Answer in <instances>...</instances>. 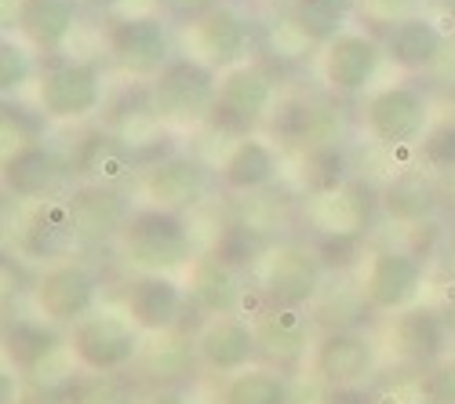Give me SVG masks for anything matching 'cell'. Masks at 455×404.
Segmentation results:
<instances>
[{
  "label": "cell",
  "mask_w": 455,
  "mask_h": 404,
  "mask_svg": "<svg viewBox=\"0 0 455 404\" xmlns=\"http://www.w3.org/2000/svg\"><path fill=\"white\" fill-rule=\"evenodd\" d=\"M77 0H19L15 29L36 51H59L77 29Z\"/></svg>",
  "instance_id": "484cf974"
},
{
  "label": "cell",
  "mask_w": 455,
  "mask_h": 404,
  "mask_svg": "<svg viewBox=\"0 0 455 404\" xmlns=\"http://www.w3.org/2000/svg\"><path fill=\"white\" fill-rule=\"evenodd\" d=\"M215 95H219V69H212L194 55L168 62L149 81V91H146L154 121L164 128H197L212 121Z\"/></svg>",
  "instance_id": "7a4b0ae2"
},
{
  "label": "cell",
  "mask_w": 455,
  "mask_h": 404,
  "mask_svg": "<svg viewBox=\"0 0 455 404\" xmlns=\"http://www.w3.org/2000/svg\"><path fill=\"white\" fill-rule=\"evenodd\" d=\"M307 218L321 237H361L368 223V201L357 186L343 182L335 190L314 194L307 201Z\"/></svg>",
  "instance_id": "4316f807"
},
{
  "label": "cell",
  "mask_w": 455,
  "mask_h": 404,
  "mask_svg": "<svg viewBox=\"0 0 455 404\" xmlns=\"http://www.w3.org/2000/svg\"><path fill=\"white\" fill-rule=\"evenodd\" d=\"M277 81L274 73L248 59L234 69L219 73V95H215V109H212V124L226 128V131H237V139L251 135V128L274 114L277 106Z\"/></svg>",
  "instance_id": "8992f818"
},
{
  "label": "cell",
  "mask_w": 455,
  "mask_h": 404,
  "mask_svg": "<svg viewBox=\"0 0 455 404\" xmlns=\"http://www.w3.org/2000/svg\"><path fill=\"white\" fill-rule=\"evenodd\" d=\"M394 353L419 372H430L448 357L451 346V328L444 321V310L434 306H411L397 313L394 321Z\"/></svg>",
  "instance_id": "44dd1931"
},
{
  "label": "cell",
  "mask_w": 455,
  "mask_h": 404,
  "mask_svg": "<svg viewBox=\"0 0 455 404\" xmlns=\"http://www.w3.org/2000/svg\"><path fill=\"white\" fill-rule=\"evenodd\" d=\"M379 204H383V211L394 218V223L423 226L441 215V208L448 204V190L437 178V171H430L427 164L401 168L387 178V186L379 190Z\"/></svg>",
  "instance_id": "d6986e66"
},
{
  "label": "cell",
  "mask_w": 455,
  "mask_h": 404,
  "mask_svg": "<svg viewBox=\"0 0 455 404\" xmlns=\"http://www.w3.org/2000/svg\"><path fill=\"white\" fill-rule=\"evenodd\" d=\"M146 404H197L182 386H168V390H157L154 397H146Z\"/></svg>",
  "instance_id": "f35d334b"
},
{
  "label": "cell",
  "mask_w": 455,
  "mask_h": 404,
  "mask_svg": "<svg viewBox=\"0 0 455 404\" xmlns=\"http://www.w3.org/2000/svg\"><path fill=\"white\" fill-rule=\"evenodd\" d=\"M444 190H448V204L455 208V171L448 175V182H444Z\"/></svg>",
  "instance_id": "b9f144b4"
},
{
  "label": "cell",
  "mask_w": 455,
  "mask_h": 404,
  "mask_svg": "<svg viewBox=\"0 0 455 404\" xmlns=\"http://www.w3.org/2000/svg\"><path fill=\"white\" fill-rule=\"evenodd\" d=\"M66 336L48 324L44 317H19L4 324V357L19 372H41L44 360H52L62 350Z\"/></svg>",
  "instance_id": "83f0119b"
},
{
  "label": "cell",
  "mask_w": 455,
  "mask_h": 404,
  "mask_svg": "<svg viewBox=\"0 0 455 404\" xmlns=\"http://www.w3.org/2000/svg\"><path fill=\"white\" fill-rule=\"evenodd\" d=\"M139 368L146 372V379H154V383H161V390H168V386L189 379V372L201 368V360H197L194 339H168L164 336V343L142 350Z\"/></svg>",
  "instance_id": "4dcf8cb0"
},
{
  "label": "cell",
  "mask_w": 455,
  "mask_h": 404,
  "mask_svg": "<svg viewBox=\"0 0 455 404\" xmlns=\"http://www.w3.org/2000/svg\"><path fill=\"white\" fill-rule=\"evenodd\" d=\"M281 175V154L277 146H270L267 139L259 135H244L230 146V154L222 157L219 164V186L226 194H241V197H251V194H262L270 190Z\"/></svg>",
  "instance_id": "603a6c76"
},
{
  "label": "cell",
  "mask_w": 455,
  "mask_h": 404,
  "mask_svg": "<svg viewBox=\"0 0 455 404\" xmlns=\"http://www.w3.org/2000/svg\"><path fill=\"white\" fill-rule=\"evenodd\" d=\"M186 296H189V306L201 310L204 317H230V313H241V303H244V273L219 263L215 255H201L189 266V277H186Z\"/></svg>",
  "instance_id": "cb8c5ba5"
},
{
  "label": "cell",
  "mask_w": 455,
  "mask_h": 404,
  "mask_svg": "<svg viewBox=\"0 0 455 404\" xmlns=\"http://www.w3.org/2000/svg\"><path fill=\"white\" fill-rule=\"evenodd\" d=\"M77 244H81V237H77V223H73L69 197L36 201L33 215L19 230V251L29 263H41V266H55V263L73 259V248Z\"/></svg>",
  "instance_id": "ac0fdd59"
},
{
  "label": "cell",
  "mask_w": 455,
  "mask_h": 404,
  "mask_svg": "<svg viewBox=\"0 0 455 404\" xmlns=\"http://www.w3.org/2000/svg\"><path fill=\"white\" fill-rule=\"evenodd\" d=\"M331 270L317 255V248L281 241L262 251L255 263V291L262 306H288V310H310L324 291Z\"/></svg>",
  "instance_id": "6da1fadb"
},
{
  "label": "cell",
  "mask_w": 455,
  "mask_h": 404,
  "mask_svg": "<svg viewBox=\"0 0 455 404\" xmlns=\"http://www.w3.org/2000/svg\"><path fill=\"white\" fill-rule=\"evenodd\" d=\"M88 4H92L95 12H113V8H121L124 0H88Z\"/></svg>",
  "instance_id": "ab89813d"
},
{
  "label": "cell",
  "mask_w": 455,
  "mask_h": 404,
  "mask_svg": "<svg viewBox=\"0 0 455 404\" xmlns=\"http://www.w3.org/2000/svg\"><path fill=\"white\" fill-rule=\"evenodd\" d=\"M383 59H387V51L375 36L347 29L343 36H335L328 48H321V77H324L331 95L354 99V95H364L371 88Z\"/></svg>",
  "instance_id": "2e32d148"
},
{
  "label": "cell",
  "mask_w": 455,
  "mask_h": 404,
  "mask_svg": "<svg viewBox=\"0 0 455 404\" xmlns=\"http://www.w3.org/2000/svg\"><path fill=\"white\" fill-rule=\"evenodd\" d=\"M102 69L88 59H52L41 66V77H36V106L48 121L59 124L88 121L102 106Z\"/></svg>",
  "instance_id": "5b68a950"
},
{
  "label": "cell",
  "mask_w": 455,
  "mask_h": 404,
  "mask_svg": "<svg viewBox=\"0 0 455 404\" xmlns=\"http://www.w3.org/2000/svg\"><path fill=\"white\" fill-rule=\"evenodd\" d=\"M444 321H448V328H451V339H455V299L444 306Z\"/></svg>",
  "instance_id": "60d3db41"
},
{
  "label": "cell",
  "mask_w": 455,
  "mask_h": 404,
  "mask_svg": "<svg viewBox=\"0 0 455 404\" xmlns=\"http://www.w3.org/2000/svg\"><path fill=\"white\" fill-rule=\"evenodd\" d=\"M189 310L186 284L172 273H135L124 291V313L142 336H172Z\"/></svg>",
  "instance_id": "9a60e30c"
},
{
  "label": "cell",
  "mask_w": 455,
  "mask_h": 404,
  "mask_svg": "<svg viewBox=\"0 0 455 404\" xmlns=\"http://www.w3.org/2000/svg\"><path fill=\"white\" fill-rule=\"evenodd\" d=\"M444 8L451 12V19H455V0H444Z\"/></svg>",
  "instance_id": "ee69618b"
},
{
  "label": "cell",
  "mask_w": 455,
  "mask_h": 404,
  "mask_svg": "<svg viewBox=\"0 0 455 404\" xmlns=\"http://www.w3.org/2000/svg\"><path fill=\"white\" fill-rule=\"evenodd\" d=\"M36 77H41V66H36V59L19 41L4 36V44H0V91L12 99L26 84H36Z\"/></svg>",
  "instance_id": "836d02e7"
},
{
  "label": "cell",
  "mask_w": 455,
  "mask_h": 404,
  "mask_svg": "<svg viewBox=\"0 0 455 404\" xmlns=\"http://www.w3.org/2000/svg\"><path fill=\"white\" fill-rule=\"evenodd\" d=\"M197 360L204 372L215 376H237L259 360V339H255V324L244 321L241 313L230 317H208L201 324V332L194 336Z\"/></svg>",
  "instance_id": "e0dca14e"
},
{
  "label": "cell",
  "mask_w": 455,
  "mask_h": 404,
  "mask_svg": "<svg viewBox=\"0 0 455 404\" xmlns=\"http://www.w3.org/2000/svg\"><path fill=\"white\" fill-rule=\"evenodd\" d=\"M66 350L88 376H117L128 372L142 357V332L128 313L95 310L66 332Z\"/></svg>",
  "instance_id": "277c9868"
},
{
  "label": "cell",
  "mask_w": 455,
  "mask_h": 404,
  "mask_svg": "<svg viewBox=\"0 0 455 404\" xmlns=\"http://www.w3.org/2000/svg\"><path fill=\"white\" fill-rule=\"evenodd\" d=\"M255 339H259V360L267 368H277L284 376L299 372L314 353V310H288V306H259L255 313Z\"/></svg>",
  "instance_id": "8fae6325"
},
{
  "label": "cell",
  "mask_w": 455,
  "mask_h": 404,
  "mask_svg": "<svg viewBox=\"0 0 455 404\" xmlns=\"http://www.w3.org/2000/svg\"><path fill=\"white\" fill-rule=\"evenodd\" d=\"M168 4L182 15V19H189V22H194V19H201V15H208L215 4H222V0H168Z\"/></svg>",
  "instance_id": "74e56055"
},
{
  "label": "cell",
  "mask_w": 455,
  "mask_h": 404,
  "mask_svg": "<svg viewBox=\"0 0 455 404\" xmlns=\"http://www.w3.org/2000/svg\"><path fill=\"white\" fill-rule=\"evenodd\" d=\"M95 299H99V277L92 266L77 259L44 266L33 281L36 317H44L55 328H73L88 313H95Z\"/></svg>",
  "instance_id": "ba28073f"
},
{
  "label": "cell",
  "mask_w": 455,
  "mask_h": 404,
  "mask_svg": "<svg viewBox=\"0 0 455 404\" xmlns=\"http://www.w3.org/2000/svg\"><path fill=\"white\" fill-rule=\"evenodd\" d=\"M132 157L124 139H109V135H92L88 142H81L77 154V171L88 182H106V186H117V182L128 175Z\"/></svg>",
  "instance_id": "1f68e13d"
},
{
  "label": "cell",
  "mask_w": 455,
  "mask_h": 404,
  "mask_svg": "<svg viewBox=\"0 0 455 404\" xmlns=\"http://www.w3.org/2000/svg\"><path fill=\"white\" fill-rule=\"evenodd\" d=\"M423 281H427L423 259L415 251H404V248H379L368 259V270L361 277L364 296H368L375 313L411 310L415 303H419Z\"/></svg>",
  "instance_id": "4fadbf2b"
},
{
  "label": "cell",
  "mask_w": 455,
  "mask_h": 404,
  "mask_svg": "<svg viewBox=\"0 0 455 404\" xmlns=\"http://www.w3.org/2000/svg\"><path fill=\"white\" fill-rule=\"evenodd\" d=\"M423 397L434 404H455V357H444L437 368L423 372Z\"/></svg>",
  "instance_id": "8d00e7d4"
},
{
  "label": "cell",
  "mask_w": 455,
  "mask_h": 404,
  "mask_svg": "<svg viewBox=\"0 0 455 404\" xmlns=\"http://www.w3.org/2000/svg\"><path fill=\"white\" fill-rule=\"evenodd\" d=\"M121 259L135 273H175L194 266V237L186 218L161 208H139L117 241Z\"/></svg>",
  "instance_id": "3957f363"
},
{
  "label": "cell",
  "mask_w": 455,
  "mask_h": 404,
  "mask_svg": "<svg viewBox=\"0 0 455 404\" xmlns=\"http://www.w3.org/2000/svg\"><path fill=\"white\" fill-rule=\"evenodd\" d=\"M106 51L135 81H154L168 62H175L172 29L157 15L117 19L106 29Z\"/></svg>",
  "instance_id": "9c48e42d"
},
{
  "label": "cell",
  "mask_w": 455,
  "mask_h": 404,
  "mask_svg": "<svg viewBox=\"0 0 455 404\" xmlns=\"http://www.w3.org/2000/svg\"><path fill=\"white\" fill-rule=\"evenodd\" d=\"M404 404H434L430 397H411V400H404Z\"/></svg>",
  "instance_id": "7bdbcfd3"
},
{
  "label": "cell",
  "mask_w": 455,
  "mask_h": 404,
  "mask_svg": "<svg viewBox=\"0 0 455 404\" xmlns=\"http://www.w3.org/2000/svg\"><path fill=\"white\" fill-rule=\"evenodd\" d=\"M383 51H387V62H394L401 73H434L448 51V36L434 19L411 12L390 22L383 36Z\"/></svg>",
  "instance_id": "7402d4cb"
},
{
  "label": "cell",
  "mask_w": 455,
  "mask_h": 404,
  "mask_svg": "<svg viewBox=\"0 0 455 404\" xmlns=\"http://www.w3.org/2000/svg\"><path fill=\"white\" fill-rule=\"evenodd\" d=\"M379 364V346L361 328H331L321 332L310 353V372L331 390H350L371 379Z\"/></svg>",
  "instance_id": "7c38bea8"
},
{
  "label": "cell",
  "mask_w": 455,
  "mask_h": 404,
  "mask_svg": "<svg viewBox=\"0 0 455 404\" xmlns=\"http://www.w3.org/2000/svg\"><path fill=\"white\" fill-rule=\"evenodd\" d=\"M219 404H291V379L267 364H251L222 383Z\"/></svg>",
  "instance_id": "f546056e"
},
{
  "label": "cell",
  "mask_w": 455,
  "mask_h": 404,
  "mask_svg": "<svg viewBox=\"0 0 455 404\" xmlns=\"http://www.w3.org/2000/svg\"><path fill=\"white\" fill-rule=\"evenodd\" d=\"M354 8H357V0H291L288 19L307 44L328 48L335 36L347 33Z\"/></svg>",
  "instance_id": "f1b7e54d"
},
{
  "label": "cell",
  "mask_w": 455,
  "mask_h": 404,
  "mask_svg": "<svg viewBox=\"0 0 455 404\" xmlns=\"http://www.w3.org/2000/svg\"><path fill=\"white\" fill-rule=\"evenodd\" d=\"M73 223H77L81 244H109L121 241V234L132 223V201L121 186H106V182H84L69 194Z\"/></svg>",
  "instance_id": "ffe728a7"
},
{
  "label": "cell",
  "mask_w": 455,
  "mask_h": 404,
  "mask_svg": "<svg viewBox=\"0 0 455 404\" xmlns=\"http://www.w3.org/2000/svg\"><path fill=\"white\" fill-rule=\"evenodd\" d=\"M66 404H139L135 383L117 372V376H84L81 383H73Z\"/></svg>",
  "instance_id": "d6a6232c"
},
{
  "label": "cell",
  "mask_w": 455,
  "mask_h": 404,
  "mask_svg": "<svg viewBox=\"0 0 455 404\" xmlns=\"http://www.w3.org/2000/svg\"><path fill=\"white\" fill-rule=\"evenodd\" d=\"M215 182L219 171H212L204 161L189 154H168L142 171V201L149 208L186 215L212 197Z\"/></svg>",
  "instance_id": "30bf717a"
},
{
  "label": "cell",
  "mask_w": 455,
  "mask_h": 404,
  "mask_svg": "<svg viewBox=\"0 0 455 404\" xmlns=\"http://www.w3.org/2000/svg\"><path fill=\"white\" fill-rule=\"evenodd\" d=\"M357 244H361L357 237H321L317 241V255L324 259V266L331 273H347L357 263Z\"/></svg>",
  "instance_id": "d590c367"
},
{
  "label": "cell",
  "mask_w": 455,
  "mask_h": 404,
  "mask_svg": "<svg viewBox=\"0 0 455 404\" xmlns=\"http://www.w3.org/2000/svg\"><path fill=\"white\" fill-rule=\"evenodd\" d=\"M419 161L430 171H455V117L430 124V131L419 142Z\"/></svg>",
  "instance_id": "e575fe53"
},
{
  "label": "cell",
  "mask_w": 455,
  "mask_h": 404,
  "mask_svg": "<svg viewBox=\"0 0 455 404\" xmlns=\"http://www.w3.org/2000/svg\"><path fill=\"white\" fill-rule=\"evenodd\" d=\"M4 190L19 201H48L62 178V161L52 146L26 142L4 154Z\"/></svg>",
  "instance_id": "d4e9b609"
},
{
  "label": "cell",
  "mask_w": 455,
  "mask_h": 404,
  "mask_svg": "<svg viewBox=\"0 0 455 404\" xmlns=\"http://www.w3.org/2000/svg\"><path fill=\"white\" fill-rule=\"evenodd\" d=\"M364 131L371 142L387 150H404V146L423 142L430 131V102L411 84H387L364 99Z\"/></svg>",
  "instance_id": "52a82bcc"
},
{
  "label": "cell",
  "mask_w": 455,
  "mask_h": 404,
  "mask_svg": "<svg viewBox=\"0 0 455 404\" xmlns=\"http://www.w3.org/2000/svg\"><path fill=\"white\" fill-rule=\"evenodd\" d=\"M189 44H194V59L226 73V69H234V66L251 59L255 29L241 8L215 4L208 15L194 19V26H189Z\"/></svg>",
  "instance_id": "5bb4252c"
}]
</instances>
